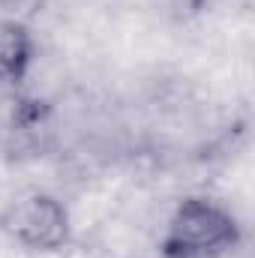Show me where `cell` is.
I'll return each instance as SVG.
<instances>
[{
  "instance_id": "6da1fadb",
  "label": "cell",
  "mask_w": 255,
  "mask_h": 258,
  "mask_svg": "<svg viewBox=\"0 0 255 258\" xmlns=\"http://www.w3.org/2000/svg\"><path fill=\"white\" fill-rule=\"evenodd\" d=\"M240 243L234 213L210 198H183L165 219L162 255L165 258H222Z\"/></svg>"
},
{
  "instance_id": "7a4b0ae2",
  "label": "cell",
  "mask_w": 255,
  "mask_h": 258,
  "mask_svg": "<svg viewBox=\"0 0 255 258\" xmlns=\"http://www.w3.org/2000/svg\"><path fill=\"white\" fill-rule=\"evenodd\" d=\"M0 231L24 249L57 252L72 237V219L57 195L27 192L0 210Z\"/></svg>"
},
{
  "instance_id": "3957f363",
  "label": "cell",
  "mask_w": 255,
  "mask_h": 258,
  "mask_svg": "<svg viewBox=\"0 0 255 258\" xmlns=\"http://www.w3.org/2000/svg\"><path fill=\"white\" fill-rule=\"evenodd\" d=\"M33 57H36V45L24 21L0 18V87L24 84Z\"/></svg>"
},
{
  "instance_id": "277c9868",
  "label": "cell",
  "mask_w": 255,
  "mask_h": 258,
  "mask_svg": "<svg viewBox=\"0 0 255 258\" xmlns=\"http://www.w3.org/2000/svg\"><path fill=\"white\" fill-rule=\"evenodd\" d=\"M42 0H0V12H9L12 21H21V15L39 9Z\"/></svg>"
}]
</instances>
